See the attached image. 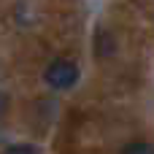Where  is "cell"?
Listing matches in <instances>:
<instances>
[{
    "instance_id": "7a4b0ae2",
    "label": "cell",
    "mask_w": 154,
    "mask_h": 154,
    "mask_svg": "<svg viewBox=\"0 0 154 154\" xmlns=\"http://www.w3.org/2000/svg\"><path fill=\"white\" fill-rule=\"evenodd\" d=\"M122 154H154V146L152 143H141V141H135V143H127Z\"/></svg>"
},
{
    "instance_id": "6da1fadb",
    "label": "cell",
    "mask_w": 154,
    "mask_h": 154,
    "mask_svg": "<svg viewBox=\"0 0 154 154\" xmlns=\"http://www.w3.org/2000/svg\"><path fill=\"white\" fill-rule=\"evenodd\" d=\"M43 79H46V84L54 87V89H70V87L79 81V68H76V62H70V60H54V62L43 70Z\"/></svg>"
},
{
    "instance_id": "3957f363",
    "label": "cell",
    "mask_w": 154,
    "mask_h": 154,
    "mask_svg": "<svg viewBox=\"0 0 154 154\" xmlns=\"http://www.w3.org/2000/svg\"><path fill=\"white\" fill-rule=\"evenodd\" d=\"M3 154H38L32 146H27V143H16V146H8Z\"/></svg>"
},
{
    "instance_id": "277c9868",
    "label": "cell",
    "mask_w": 154,
    "mask_h": 154,
    "mask_svg": "<svg viewBox=\"0 0 154 154\" xmlns=\"http://www.w3.org/2000/svg\"><path fill=\"white\" fill-rule=\"evenodd\" d=\"M5 111H8V95H3V92H0V116H3Z\"/></svg>"
}]
</instances>
